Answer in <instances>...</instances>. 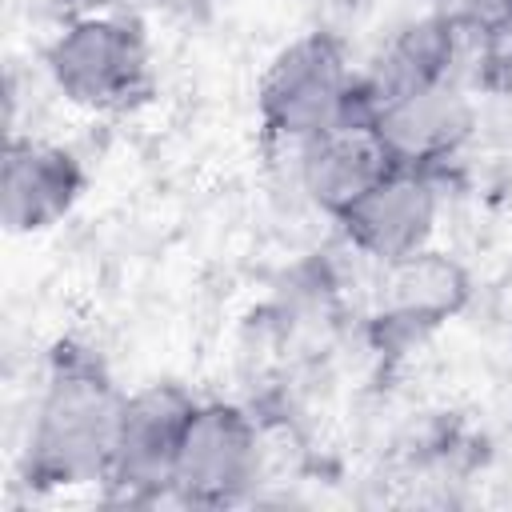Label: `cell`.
<instances>
[{
	"label": "cell",
	"instance_id": "5b68a950",
	"mask_svg": "<svg viewBox=\"0 0 512 512\" xmlns=\"http://www.w3.org/2000/svg\"><path fill=\"white\" fill-rule=\"evenodd\" d=\"M256 428L232 404H196L176 472L172 492L184 504H232L256 480Z\"/></svg>",
	"mask_w": 512,
	"mask_h": 512
},
{
	"label": "cell",
	"instance_id": "277c9868",
	"mask_svg": "<svg viewBox=\"0 0 512 512\" xmlns=\"http://www.w3.org/2000/svg\"><path fill=\"white\" fill-rule=\"evenodd\" d=\"M192 412H196V400L176 384H152L128 396L104 480L124 496L172 492V472H176V456H180Z\"/></svg>",
	"mask_w": 512,
	"mask_h": 512
},
{
	"label": "cell",
	"instance_id": "ba28073f",
	"mask_svg": "<svg viewBox=\"0 0 512 512\" xmlns=\"http://www.w3.org/2000/svg\"><path fill=\"white\" fill-rule=\"evenodd\" d=\"M436 208L440 204H436V188L428 172L396 164L340 216V224L364 256L400 264L424 252L432 224H436Z\"/></svg>",
	"mask_w": 512,
	"mask_h": 512
},
{
	"label": "cell",
	"instance_id": "7c38bea8",
	"mask_svg": "<svg viewBox=\"0 0 512 512\" xmlns=\"http://www.w3.org/2000/svg\"><path fill=\"white\" fill-rule=\"evenodd\" d=\"M500 4H504V12H508V16H512V0H500Z\"/></svg>",
	"mask_w": 512,
	"mask_h": 512
},
{
	"label": "cell",
	"instance_id": "3957f363",
	"mask_svg": "<svg viewBox=\"0 0 512 512\" xmlns=\"http://www.w3.org/2000/svg\"><path fill=\"white\" fill-rule=\"evenodd\" d=\"M352 112H360V92L328 36L288 44L260 80V116L284 140L300 144Z\"/></svg>",
	"mask_w": 512,
	"mask_h": 512
},
{
	"label": "cell",
	"instance_id": "9c48e42d",
	"mask_svg": "<svg viewBox=\"0 0 512 512\" xmlns=\"http://www.w3.org/2000/svg\"><path fill=\"white\" fill-rule=\"evenodd\" d=\"M80 164L52 144L12 140L4 152L0 180V212L8 232H40L52 228L80 196Z\"/></svg>",
	"mask_w": 512,
	"mask_h": 512
},
{
	"label": "cell",
	"instance_id": "8992f818",
	"mask_svg": "<svg viewBox=\"0 0 512 512\" xmlns=\"http://www.w3.org/2000/svg\"><path fill=\"white\" fill-rule=\"evenodd\" d=\"M364 112L372 116L392 160L404 168H428L452 156L472 132V100L452 76L392 92Z\"/></svg>",
	"mask_w": 512,
	"mask_h": 512
},
{
	"label": "cell",
	"instance_id": "52a82bcc",
	"mask_svg": "<svg viewBox=\"0 0 512 512\" xmlns=\"http://www.w3.org/2000/svg\"><path fill=\"white\" fill-rule=\"evenodd\" d=\"M392 168L396 160L364 108L300 140V184L308 200L336 220Z\"/></svg>",
	"mask_w": 512,
	"mask_h": 512
},
{
	"label": "cell",
	"instance_id": "8fae6325",
	"mask_svg": "<svg viewBox=\"0 0 512 512\" xmlns=\"http://www.w3.org/2000/svg\"><path fill=\"white\" fill-rule=\"evenodd\" d=\"M496 72H500L504 88L512 92V16H508V28H504L500 40H496Z\"/></svg>",
	"mask_w": 512,
	"mask_h": 512
},
{
	"label": "cell",
	"instance_id": "30bf717a",
	"mask_svg": "<svg viewBox=\"0 0 512 512\" xmlns=\"http://www.w3.org/2000/svg\"><path fill=\"white\" fill-rule=\"evenodd\" d=\"M448 60H452V24L448 20H416V24L400 28L396 40L376 60L372 80L360 92V108H372L392 92L448 76Z\"/></svg>",
	"mask_w": 512,
	"mask_h": 512
},
{
	"label": "cell",
	"instance_id": "7a4b0ae2",
	"mask_svg": "<svg viewBox=\"0 0 512 512\" xmlns=\"http://www.w3.org/2000/svg\"><path fill=\"white\" fill-rule=\"evenodd\" d=\"M52 84L80 108H124L148 88V44L124 16L84 12L48 44Z\"/></svg>",
	"mask_w": 512,
	"mask_h": 512
},
{
	"label": "cell",
	"instance_id": "6da1fadb",
	"mask_svg": "<svg viewBox=\"0 0 512 512\" xmlns=\"http://www.w3.org/2000/svg\"><path fill=\"white\" fill-rule=\"evenodd\" d=\"M124 400L112 376L88 352L60 348L28 432V476L40 484H88L104 480L124 416Z\"/></svg>",
	"mask_w": 512,
	"mask_h": 512
},
{
	"label": "cell",
	"instance_id": "4fadbf2b",
	"mask_svg": "<svg viewBox=\"0 0 512 512\" xmlns=\"http://www.w3.org/2000/svg\"><path fill=\"white\" fill-rule=\"evenodd\" d=\"M96 4H100V0H96Z\"/></svg>",
	"mask_w": 512,
	"mask_h": 512
}]
</instances>
